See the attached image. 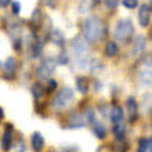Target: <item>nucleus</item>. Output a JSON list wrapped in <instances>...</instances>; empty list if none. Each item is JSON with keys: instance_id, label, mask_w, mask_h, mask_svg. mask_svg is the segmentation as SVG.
Returning <instances> with one entry per match:
<instances>
[{"instance_id": "nucleus-32", "label": "nucleus", "mask_w": 152, "mask_h": 152, "mask_svg": "<svg viewBox=\"0 0 152 152\" xmlns=\"http://www.w3.org/2000/svg\"><path fill=\"white\" fill-rule=\"evenodd\" d=\"M3 116H4V112H3V109L0 108V120L3 119Z\"/></svg>"}, {"instance_id": "nucleus-10", "label": "nucleus", "mask_w": 152, "mask_h": 152, "mask_svg": "<svg viewBox=\"0 0 152 152\" xmlns=\"http://www.w3.org/2000/svg\"><path fill=\"white\" fill-rule=\"evenodd\" d=\"M126 107H127L129 115H130V120H134L137 116V102L134 98H129L126 101Z\"/></svg>"}, {"instance_id": "nucleus-7", "label": "nucleus", "mask_w": 152, "mask_h": 152, "mask_svg": "<svg viewBox=\"0 0 152 152\" xmlns=\"http://www.w3.org/2000/svg\"><path fill=\"white\" fill-rule=\"evenodd\" d=\"M31 144H32V149L35 152H40L44 147V138L43 136L40 134L39 132L33 133L32 137H31Z\"/></svg>"}, {"instance_id": "nucleus-22", "label": "nucleus", "mask_w": 152, "mask_h": 152, "mask_svg": "<svg viewBox=\"0 0 152 152\" xmlns=\"http://www.w3.org/2000/svg\"><path fill=\"white\" fill-rule=\"evenodd\" d=\"M148 151V140L145 138H141L138 141V148H137V152H147Z\"/></svg>"}, {"instance_id": "nucleus-29", "label": "nucleus", "mask_w": 152, "mask_h": 152, "mask_svg": "<svg viewBox=\"0 0 152 152\" xmlns=\"http://www.w3.org/2000/svg\"><path fill=\"white\" fill-rule=\"evenodd\" d=\"M10 1H11V0H0V7H1V6H8Z\"/></svg>"}, {"instance_id": "nucleus-5", "label": "nucleus", "mask_w": 152, "mask_h": 152, "mask_svg": "<svg viewBox=\"0 0 152 152\" xmlns=\"http://www.w3.org/2000/svg\"><path fill=\"white\" fill-rule=\"evenodd\" d=\"M73 98V91L69 87H64L62 90L57 93L56 98L53 101V105L57 108H64L65 105H68Z\"/></svg>"}, {"instance_id": "nucleus-8", "label": "nucleus", "mask_w": 152, "mask_h": 152, "mask_svg": "<svg viewBox=\"0 0 152 152\" xmlns=\"http://www.w3.org/2000/svg\"><path fill=\"white\" fill-rule=\"evenodd\" d=\"M140 82L142 84H152V66H144L140 72Z\"/></svg>"}, {"instance_id": "nucleus-27", "label": "nucleus", "mask_w": 152, "mask_h": 152, "mask_svg": "<svg viewBox=\"0 0 152 152\" xmlns=\"http://www.w3.org/2000/svg\"><path fill=\"white\" fill-rule=\"evenodd\" d=\"M11 6H12V11H14V14H18L20 10H21V4L18 3V1H12Z\"/></svg>"}, {"instance_id": "nucleus-11", "label": "nucleus", "mask_w": 152, "mask_h": 152, "mask_svg": "<svg viewBox=\"0 0 152 152\" xmlns=\"http://www.w3.org/2000/svg\"><path fill=\"white\" fill-rule=\"evenodd\" d=\"M145 39L142 36H137L134 39V44H133V50L136 54H141V53L145 50Z\"/></svg>"}, {"instance_id": "nucleus-20", "label": "nucleus", "mask_w": 152, "mask_h": 152, "mask_svg": "<svg viewBox=\"0 0 152 152\" xmlns=\"http://www.w3.org/2000/svg\"><path fill=\"white\" fill-rule=\"evenodd\" d=\"M113 133L116 134V137L118 138H122L123 137V134H124V126H123V123L120 122V123H115V127H113Z\"/></svg>"}, {"instance_id": "nucleus-21", "label": "nucleus", "mask_w": 152, "mask_h": 152, "mask_svg": "<svg viewBox=\"0 0 152 152\" xmlns=\"http://www.w3.org/2000/svg\"><path fill=\"white\" fill-rule=\"evenodd\" d=\"M42 50H43V47H42V44L40 43H35L32 46V56L33 58H39L40 56H42Z\"/></svg>"}, {"instance_id": "nucleus-28", "label": "nucleus", "mask_w": 152, "mask_h": 152, "mask_svg": "<svg viewBox=\"0 0 152 152\" xmlns=\"http://www.w3.org/2000/svg\"><path fill=\"white\" fill-rule=\"evenodd\" d=\"M116 1L115 0H105V6H107V7H109V8H113L116 6Z\"/></svg>"}, {"instance_id": "nucleus-19", "label": "nucleus", "mask_w": 152, "mask_h": 152, "mask_svg": "<svg viewBox=\"0 0 152 152\" xmlns=\"http://www.w3.org/2000/svg\"><path fill=\"white\" fill-rule=\"evenodd\" d=\"M4 68H6V71L10 73L14 72V69H15V60L12 58V57H10L7 61H6V64H4Z\"/></svg>"}, {"instance_id": "nucleus-6", "label": "nucleus", "mask_w": 152, "mask_h": 152, "mask_svg": "<svg viewBox=\"0 0 152 152\" xmlns=\"http://www.w3.org/2000/svg\"><path fill=\"white\" fill-rule=\"evenodd\" d=\"M149 20H151V12H149V7L147 4H142L138 12V22L142 28L148 26L149 25Z\"/></svg>"}, {"instance_id": "nucleus-16", "label": "nucleus", "mask_w": 152, "mask_h": 152, "mask_svg": "<svg viewBox=\"0 0 152 152\" xmlns=\"http://www.w3.org/2000/svg\"><path fill=\"white\" fill-rule=\"evenodd\" d=\"M3 149L4 151H8L10 149V147H11V129H8L7 127V130L4 132V136H3Z\"/></svg>"}, {"instance_id": "nucleus-24", "label": "nucleus", "mask_w": 152, "mask_h": 152, "mask_svg": "<svg viewBox=\"0 0 152 152\" xmlns=\"http://www.w3.org/2000/svg\"><path fill=\"white\" fill-rule=\"evenodd\" d=\"M84 119H86L87 123H94V112H93V109H86Z\"/></svg>"}, {"instance_id": "nucleus-1", "label": "nucleus", "mask_w": 152, "mask_h": 152, "mask_svg": "<svg viewBox=\"0 0 152 152\" xmlns=\"http://www.w3.org/2000/svg\"><path fill=\"white\" fill-rule=\"evenodd\" d=\"M102 33H104V29H102V24H101V21L98 18H96V17L86 18V21L83 24L84 39L87 42H90V43H96V42L101 40Z\"/></svg>"}, {"instance_id": "nucleus-9", "label": "nucleus", "mask_w": 152, "mask_h": 152, "mask_svg": "<svg viewBox=\"0 0 152 152\" xmlns=\"http://www.w3.org/2000/svg\"><path fill=\"white\" fill-rule=\"evenodd\" d=\"M109 118H111V120L113 123H120L123 120V111H122V108L118 107V105L112 107L111 112H109Z\"/></svg>"}, {"instance_id": "nucleus-23", "label": "nucleus", "mask_w": 152, "mask_h": 152, "mask_svg": "<svg viewBox=\"0 0 152 152\" xmlns=\"http://www.w3.org/2000/svg\"><path fill=\"white\" fill-rule=\"evenodd\" d=\"M122 4L129 10H133V8H136L138 6V1L137 0H122Z\"/></svg>"}, {"instance_id": "nucleus-18", "label": "nucleus", "mask_w": 152, "mask_h": 152, "mask_svg": "<svg viewBox=\"0 0 152 152\" xmlns=\"http://www.w3.org/2000/svg\"><path fill=\"white\" fill-rule=\"evenodd\" d=\"M32 94L36 97V98H40V97L43 96V86L40 83H35L32 86Z\"/></svg>"}, {"instance_id": "nucleus-30", "label": "nucleus", "mask_w": 152, "mask_h": 152, "mask_svg": "<svg viewBox=\"0 0 152 152\" xmlns=\"http://www.w3.org/2000/svg\"><path fill=\"white\" fill-rule=\"evenodd\" d=\"M148 151H149V152H152V137L148 140Z\"/></svg>"}, {"instance_id": "nucleus-25", "label": "nucleus", "mask_w": 152, "mask_h": 152, "mask_svg": "<svg viewBox=\"0 0 152 152\" xmlns=\"http://www.w3.org/2000/svg\"><path fill=\"white\" fill-rule=\"evenodd\" d=\"M68 56H66V54H65V53H61L60 54V57H57V61H58V64H66V62H68Z\"/></svg>"}, {"instance_id": "nucleus-12", "label": "nucleus", "mask_w": 152, "mask_h": 152, "mask_svg": "<svg viewBox=\"0 0 152 152\" xmlns=\"http://www.w3.org/2000/svg\"><path fill=\"white\" fill-rule=\"evenodd\" d=\"M93 132H94V134H96L97 138H100V140H102V138H105V134H107V130H105L104 124L100 123V122H94V127H93Z\"/></svg>"}, {"instance_id": "nucleus-31", "label": "nucleus", "mask_w": 152, "mask_h": 152, "mask_svg": "<svg viewBox=\"0 0 152 152\" xmlns=\"http://www.w3.org/2000/svg\"><path fill=\"white\" fill-rule=\"evenodd\" d=\"M43 1H46V4H47V6H50V7H51V6H54V0H43Z\"/></svg>"}, {"instance_id": "nucleus-2", "label": "nucleus", "mask_w": 152, "mask_h": 152, "mask_svg": "<svg viewBox=\"0 0 152 152\" xmlns=\"http://www.w3.org/2000/svg\"><path fill=\"white\" fill-rule=\"evenodd\" d=\"M72 53L75 56V62L80 68H87L90 65V54L86 44L80 39H75L72 43Z\"/></svg>"}, {"instance_id": "nucleus-14", "label": "nucleus", "mask_w": 152, "mask_h": 152, "mask_svg": "<svg viewBox=\"0 0 152 152\" xmlns=\"http://www.w3.org/2000/svg\"><path fill=\"white\" fill-rule=\"evenodd\" d=\"M119 51V47L115 42H108L107 46H105V56L107 57H115Z\"/></svg>"}, {"instance_id": "nucleus-26", "label": "nucleus", "mask_w": 152, "mask_h": 152, "mask_svg": "<svg viewBox=\"0 0 152 152\" xmlns=\"http://www.w3.org/2000/svg\"><path fill=\"white\" fill-rule=\"evenodd\" d=\"M57 87V82L54 79H48V87H47V91H53L54 88Z\"/></svg>"}, {"instance_id": "nucleus-4", "label": "nucleus", "mask_w": 152, "mask_h": 152, "mask_svg": "<svg viewBox=\"0 0 152 152\" xmlns=\"http://www.w3.org/2000/svg\"><path fill=\"white\" fill-rule=\"evenodd\" d=\"M56 71V61L54 58H46V60L39 65L36 71V75L39 79H50V76Z\"/></svg>"}, {"instance_id": "nucleus-3", "label": "nucleus", "mask_w": 152, "mask_h": 152, "mask_svg": "<svg viewBox=\"0 0 152 152\" xmlns=\"http://www.w3.org/2000/svg\"><path fill=\"white\" fill-rule=\"evenodd\" d=\"M134 32V26H133V22L130 20H120L118 21V24L115 26V31H113V35L119 42H124L127 40L129 37L133 35Z\"/></svg>"}, {"instance_id": "nucleus-15", "label": "nucleus", "mask_w": 152, "mask_h": 152, "mask_svg": "<svg viewBox=\"0 0 152 152\" xmlns=\"http://www.w3.org/2000/svg\"><path fill=\"white\" fill-rule=\"evenodd\" d=\"M69 126L71 127H82L83 126V119H82V116L77 115V113H72L71 118H69Z\"/></svg>"}, {"instance_id": "nucleus-33", "label": "nucleus", "mask_w": 152, "mask_h": 152, "mask_svg": "<svg viewBox=\"0 0 152 152\" xmlns=\"http://www.w3.org/2000/svg\"><path fill=\"white\" fill-rule=\"evenodd\" d=\"M151 7H152V0H151Z\"/></svg>"}, {"instance_id": "nucleus-17", "label": "nucleus", "mask_w": 152, "mask_h": 152, "mask_svg": "<svg viewBox=\"0 0 152 152\" xmlns=\"http://www.w3.org/2000/svg\"><path fill=\"white\" fill-rule=\"evenodd\" d=\"M51 39H53V42H54L57 46H60V47H62V46H64L65 39H64V36H62V33H61L60 31H54V32H53V35H51Z\"/></svg>"}, {"instance_id": "nucleus-13", "label": "nucleus", "mask_w": 152, "mask_h": 152, "mask_svg": "<svg viewBox=\"0 0 152 152\" xmlns=\"http://www.w3.org/2000/svg\"><path fill=\"white\" fill-rule=\"evenodd\" d=\"M75 83H76V88H77L82 94H86V93L88 91V83H87V80L84 79V77H82V76L76 77Z\"/></svg>"}]
</instances>
